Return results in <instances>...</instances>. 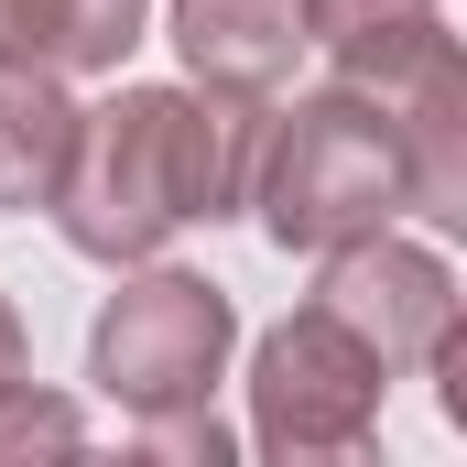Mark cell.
Returning a JSON list of instances; mask_svg holds the SVG:
<instances>
[{
    "mask_svg": "<svg viewBox=\"0 0 467 467\" xmlns=\"http://www.w3.org/2000/svg\"><path fill=\"white\" fill-rule=\"evenodd\" d=\"M88 446V413L66 391H44L33 369L0 380V467H33V457H77Z\"/></svg>",
    "mask_w": 467,
    "mask_h": 467,
    "instance_id": "obj_11",
    "label": "cell"
},
{
    "mask_svg": "<svg viewBox=\"0 0 467 467\" xmlns=\"http://www.w3.org/2000/svg\"><path fill=\"white\" fill-rule=\"evenodd\" d=\"M229 348H239L229 283L174 272L152 250V261H119V294L99 305V327H88V380H99V402H119L130 424L141 413H196V402H218Z\"/></svg>",
    "mask_w": 467,
    "mask_h": 467,
    "instance_id": "obj_3",
    "label": "cell"
},
{
    "mask_svg": "<svg viewBox=\"0 0 467 467\" xmlns=\"http://www.w3.org/2000/svg\"><path fill=\"white\" fill-rule=\"evenodd\" d=\"M272 250H348L369 229H402V152H391V109L369 88H305L261 109V152H250V196H239Z\"/></svg>",
    "mask_w": 467,
    "mask_h": 467,
    "instance_id": "obj_2",
    "label": "cell"
},
{
    "mask_svg": "<svg viewBox=\"0 0 467 467\" xmlns=\"http://www.w3.org/2000/svg\"><path fill=\"white\" fill-rule=\"evenodd\" d=\"M141 33L152 0H0V66H44V77H119Z\"/></svg>",
    "mask_w": 467,
    "mask_h": 467,
    "instance_id": "obj_9",
    "label": "cell"
},
{
    "mask_svg": "<svg viewBox=\"0 0 467 467\" xmlns=\"http://www.w3.org/2000/svg\"><path fill=\"white\" fill-rule=\"evenodd\" d=\"M316 305H327L391 380L435 369V348L457 337V272H446V250H424V239H402V229H369V239H348V250H327Z\"/></svg>",
    "mask_w": 467,
    "mask_h": 467,
    "instance_id": "obj_5",
    "label": "cell"
},
{
    "mask_svg": "<svg viewBox=\"0 0 467 467\" xmlns=\"http://www.w3.org/2000/svg\"><path fill=\"white\" fill-rule=\"evenodd\" d=\"M380 402H391V369L358 348L327 305H294L261 348H250V446L283 467H327L358 457L380 435Z\"/></svg>",
    "mask_w": 467,
    "mask_h": 467,
    "instance_id": "obj_4",
    "label": "cell"
},
{
    "mask_svg": "<svg viewBox=\"0 0 467 467\" xmlns=\"http://www.w3.org/2000/svg\"><path fill=\"white\" fill-rule=\"evenodd\" d=\"M272 99L229 88H109L99 109H77V152L55 174V229L77 261H152L185 229H218L250 196V152H261Z\"/></svg>",
    "mask_w": 467,
    "mask_h": 467,
    "instance_id": "obj_1",
    "label": "cell"
},
{
    "mask_svg": "<svg viewBox=\"0 0 467 467\" xmlns=\"http://www.w3.org/2000/svg\"><path fill=\"white\" fill-rule=\"evenodd\" d=\"M174 55L196 88L229 99H283L305 66V0H174Z\"/></svg>",
    "mask_w": 467,
    "mask_h": 467,
    "instance_id": "obj_7",
    "label": "cell"
},
{
    "mask_svg": "<svg viewBox=\"0 0 467 467\" xmlns=\"http://www.w3.org/2000/svg\"><path fill=\"white\" fill-rule=\"evenodd\" d=\"M130 446H141V457H174V467H229L239 457V435L207 413V402H196V413H141Z\"/></svg>",
    "mask_w": 467,
    "mask_h": 467,
    "instance_id": "obj_12",
    "label": "cell"
},
{
    "mask_svg": "<svg viewBox=\"0 0 467 467\" xmlns=\"http://www.w3.org/2000/svg\"><path fill=\"white\" fill-rule=\"evenodd\" d=\"M380 109H391V152H402V218L457 239L467 229V55L435 44Z\"/></svg>",
    "mask_w": 467,
    "mask_h": 467,
    "instance_id": "obj_6",
    "label": "cell"
},
{
    "mask_svg": "<svg viewBox=\"0 0 467 467\" xmlns=\"http://www.w3.org/2000/svg\"><path fill=\"white\" fill-rule=\"evenodd\" d=\"M11 369H33V337H22V305L0 294V380H11Z\"/></svg>",
    "mask_w": 467,
    "mask_h": 467,
    "instance_id": "obj_13",
    "label": "cell"
},
{
    "mask_svg": "<svg viewBox=\"0 0 467 467\" xmlns=\"http://www.w3.org/2000/svg\"><path fill=\"white\" fill-rule=\"evenodd\" d=\"M435 44H457L446 0H305V55H327V77L369 99H391Z\"/></svg>",
    "mask_w": 467,
    "mask_h": 467,
    "instance_id": "obj_8",
    "label": "cell"
},
{
    "mask_svg": "<svg viewBox=\"0 0 467 467\" xmlns=\"http://www.w3.org/2000/svg\"><path fill=\"white\" fill-rule=\"evenodd\" d=\"M77 152V99L44 66H0V207H55V174Z\"/></svg>",
    "mask_w": 467,
    "mask_h": 467,
    "instance_id": "obj_10",
    "label": "cell"
}]
</instances>
